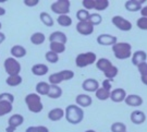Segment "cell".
Returning <instances> with one entry per match:
<instances>
[{"label": "cell", "mask_w": 147, "mask_h": 132, "mask_svg": "<svg viewBox=\"0 0 147 132\" xmlns=\"http://www.w3.org/2000/svg\"><path fill=\"white\" fill-rule=\"evenodd\" d=\"M64 112H65L64 117H65L67 121L71 125H79L84 119V110L76 104L67 106Z\"/></svg>", "instance_id": "6da1fadb"}, {"label": "cell", "mask_w": 147, "mask_h": 132, "mask_svg": "<svg viewBox=\"0 0 147 132\" xmlns=\"http://www.w3.org/2000/svg\"><path fill=\"white\" fill-rule=\"evenodd\" d=\"M96 67L101 72H104L105 76L108 80H113L118 74V68L111 64L110 60L106 58H100L96 61Z\"/></svg>", "instance_id": "7a4b0ae2"}, {"label": "cell", "mask_w": 147, "mask_h": 132, "mask_svg": "<svg viewBox=\"0 0 147 132\" xmlns=\"http://www.w3.org/2000/svg\"><path fill=\"white\" fill-rule=\"evenodd\" d=\"M25 104H26L28 110L34 114H39L44 109L42 97L36 93H30L25 96Z\"/></svg>", "instance_id": "3957f363"}, {"label": "cell", "mask_w": 147, "mask_h": 132, "mask_svg": "<svg viewBox=\"0 0 147 132\" xmlns=\"http://www.w3.org/2000/svg\"><path fill=\"white\" fill-rule=\"evenodd\" d=\"M112 51L115 53L116 58L118 59H127L132 55V46L129 43H117L112 46Z\"/></svg>", "instance_id": "277c9868"}, {"label": "cell", "mask_w": 147, "mask_h": 132, "mask_svg": "<svg viewBox=\"0 0 147 132\" xmlns=\"http://www.w3.org/2000/svg\"><path fill=\"white\" fill-rule=\"evenodd\" d=\"M74 78V72L72 70H62L60 72H56L49 75L48 81L50 85H59L63 81H69Z\"/></svg>", "instance_id": "5b68a950"}, {"label": "cell", "mask_w": 147, "mask_h": 132, "mask_svg": "<svg viewBox=\"0 0 147 132\" xmlns=\"http://www.w3.org/2000/svg\"><path fill=\"white\" fill-rule=\"evenodd\" d=\"M96 53H92V51H87V53H79L76 57H75V64L78 68H85L87 66L95 64L96 61Z\"/></svg>", "instance_id": "8992f818"}, {"label": "cell", "mask_w": 147, "mask_h": 132, "mask_svg": "<svg viewBox=\"0 0 147 132\" xmlns=\"http://www.w3.org/2000/svg\"><path fill=\"white\" fill-rule=\"evenodd\" d=\"M3 68H5V71L7 72V74L10 75H18L21 72V64L16 60V58L13 57H10V58H7L3 62Z\"/></svg>", "instance_id": "52a82bcc"}, {"label": "cell", "mask_w": 147, "mask_h": 132, "mask_svg": "<svg viewBox=\"0 0 147 132\" xmlns=\"http://www.w3.org/2000/svg\"><path fill=\"white\" fill-rule=\"evenodd\" d=\"M70 8L71 2L69 0H58L50 5L51 11L58 16H68V13H70Z\"/></svg>", "instance_id": "ba28073f"}, {"label": "cell", "mask_w": 147, "mask_h": 132, "mask_svg": "<svg viewBox=\"0 0 147 132\" xmlns=\"http://www.w3.org/2000/svg\"><path fill=\"white\" fill-rule=\"evenodd\" d=\"M82 5L86 10H92L95 9L97 11L106 10L109 5V1L108 0H83Z\"/></svg>", "instance_id": "9c48e42d"}, {"label": "cell", "mask_w": 147, "mask_h": 132, "mask_svg": "<svg viewBox=\"0 0 147 132\" xmlns=\"http://www.w3.org/2000/svg\"><path fill=\"white\" fill-rule=\"evenodd\" d=\"M24 122V117L20 114H14L9 118L8 120V127L5 128V132H16V128L23 125Z\"/></svg>", "instance_id": "30bf717a"}, {"label": "cell", "mask_w": 147, "mask_h": 132, "mask_svg": "<svg viewBox=\"0 0 147 132\" xmlns=\"http://www.w3.org/2000/svg\"><path fill=\"white\" fill-rule=\"evenodd\" d=\"M112 24L117 27V28H119L121 31H130L132 28V24L131 22H129L127 20H125L124 18H122L120 16H116L112 18Z\"/></svg>", "instance_id": "8fae6325"}, {"label": "cell", "mask_w": 147, "mask_h": 132, "mask_svg": "<svg viewBox=\"0 0 147 132\" xmlns=\"http://www.w3.org/2000/svg\"><path fill=\"white\" fill-rule=\"evenodd\" d=\"M76 31L81 35H90L94 32V25L89 21L86 22H78L76 24Z\"/></svg>", "instance_id": "7c38bea8"}, {"label": "cell", "mask_w": 147, "mask_h": 132, "mask_svg": "<svg viewBox=\"0 0 147 132\" xmlns=\"http://www.w3.org/2000/svg\"><path fill=\"white\" fill-rule=\"evenodd\" d=\"M97 43L101 46H113L117 44V37L110 34H100L97 37Z\"/></svg>", "instance_id": "4fadbf2b"}, {"label": "cell", "mask_w": 147, "mask_h": 132, "mask_svg": "<svg viewBox=\"0 0 147 132\" xmlns=\"http://www.w3.org/2000/svg\"><path fill=\"white\" fill-rule=\"evenodd\" d=\"M82 89L85 91V92H97V90L99 89V82L95 79H86L83 81L82 83Z\"/></svg>", "instance_id": "5bb4252c"}, {"label": "cell", "mask_w": 147, "mask_h": 132, "mask_svg": "<svg viewBox=\"0 0 147 132\" xmlns=\"http://www.w3.org/2000/svg\"><path fill=\"white\" fill-rule=\"evenodd\" d=\"M75 103L81 108H85V107H89L93 104V100L87 94H79L75 97Z\"/></svg>", "instance_id": "9a60e30c"}, {"label": "cell", "mask_w": 147, "mask_h": 132, "mask_svg": "<svg viewBox=\"0 0 147 132\" xmlns=\"http://www.w3.org/2000/svg\"><path fill=\"white\" fill-rule=\"evenodd\" d=\"M64 116H65L64 110H63L62 108H59V107L53 108V109H51V110L48 112V119L50 121H59Z\"/></svg>", "instance_id": "2e32d148"}, {"label": "cell", "mask_w": 147, "mask_h": 132, "mask_svg": "<svg viewBox=\"0 0 147 132\" xmlns=\"http://www.w3.org/2000/svg\"><path fill=\"white\" fill-rule=\"evenodd\" d=\"M110 98L115 103H121L126 98V92L123 89H116L110 93Z\"/></svg>", "instance_id": "e0dca14e"}, {"label": "cell", "mask_w": 147, "mask_h": 132, "mask_svg": "<svg viewBox=\"0 0 147 132\" xmlns=\"http://www.w3.org/2000/svg\"><path fill=\"white\" fill-rule=\"evenodd\" d=\"M49 41L50 43H61V44H64L68 42V37L63 32H60V31H56L50 34L49 36Z\"/></svg>", "instance_id": "ac0fdd59"}, {"label": "cell", "mask_w": 147, "mask_h": 132, "mask_svg": "<svg viewBox=\"0 0 147 132\" xmlns=\"http://www.w3.org/2000/svg\"><path fill=\"white\" fill-rule=\"evenodd\" d=\"M145 1L141 0V1H137V0H129L125 2V9L130 12H136L138 10H142V3H144Z\"/></svg>", "instance_id": "d6986e66"}, {"label": "cell", "mask_w": 147, "mask_h": 132, "mask_svg": "<svg viewBox=\"0 0 147 132\" xmlns=\"http://www.w3.org/2000/svg\"><path fill=\"white\" fill-rule=\"evenodd\" d=\"M10 53H11V56L13 57V58H23V57H25L26 56V49L23 47L22 45H14L13 47L11 48V50H10Z\"/></svg>", "instance_id": "ffe728a7"}, {"label": "cell", "mask_w": 147, "mask_h": 132, "mask_svg": "<svg viewBox=\"0 0 147 132\" xmlns=\"http://www.w3.org/2000/svg\"><path fill=\"white\" fill-rule=\"evenodd\" d=\"M31 71L32 73L37 75V76H42V75H45V74L48 73L49 68H48V66L44 64H36L32 67Z\"/></svg>", "instance_id": "44dd1931"}, {"label": "cell", "mask_w": 147, "mask_h": 132, "mask_svg": "<svg viewBox=\"0 0 147 132\" xmlns=\"http://www.w3.org/2000/svg\"><path fill=\"white\" fill-rule=\"evenodd\" d=\"M146 58H147V55L145 51L137 50L132 56V64H134V66H138V64H143V62H146Z\"/></svg>", "instance_id": "7402d4cb"}, {"label": "cell", "mask_w": 147, "mask_h": 132, "mask_svg": "<svg viewBox=\"0 0 147 132\" xmlns=\"http://www.w3.org/2000/svg\"><path fill=\"white\" fill-rule=\"evenodd\" d=\"M125 104L127 106H132V107H138L143 104V98L141 96L135 95V94H131V95L126 96Z\"/></svg>", "instance_id": "603a6c76"}, {"label": "cell", "mask_w": 147, "mask_h": 132, "mask_svg": "<svg viewBox=\"0 0 147 132\" xmlns=\"http://www.w3.org/2000/svg\"><path fill=\"white\" fill-rule=\"evenodd\" d=\"M35 90H36V94H38L39 96H47L50 90V84L47 82L40 81L36 84Z\"/></svg>", "instance_id": "cb8c5ba5"}, {"label": "cell", "mask_w": 147, "mask_h": 132, "mask_svg": "<svg viewBox=\"0 0 147 132\" xmlns=\"http://www.w3.org/2000/svg\"><path fill=\"white\" fill-rule=\"evenodd\" d=\"M146 120L145 114L141 110H134L131 114V121L134 125H141Z\"/></svg>", "instance_id": "d4e9b609"}, {"label": "cell", "mask_w": 147, "mask_h": 132, "mask_svg": "<svg viewBox=\"0 0 147 132\" xmlns=\"http://www.w3.org/2000/svg\"><path fill=\"white\" fill-rule=\"evenodd\" d=\"M62 94L63 91L59 85H50V90L47 96L51 100H57V98H60Z\"/></svg>", "instance_id": "484cf974"}, {"label": "cell", "mask_w": 147, "mask_h": 132, "mask_svg": "<svg viewBox=\"0 0 147 132\" xmlns=\"http://www.w3.org/2000/svg\"><path fill=\"white\" fill-rule=\"evenodd\" d=\"M45 41H46V36H45V34H44V33L36 32V33H34V34H32L31 43L33 44V45L39 46V45L44 44Z\"/></svg>", "instance_id": "4316f807"}, {"label": "cell", "mask_w": 147, "mask_h": 132, "mask_svg": "<svg viewBox=\"0 0 147 132\" xmlns=\"http://www.w3.org/2000/svg\"><path fill=\"white\" fill-rule=\"evenodd\" d=\"M22 76L20 74H18V75H10V76H8L7 79H5V83L9 85V86H12V87H14V86H19V85L22 83Z\"/></svg>", "instance_id": "83f0119b"}, {"label": "cell", "mask_w": 147, "mask_h": 132, "mask_svg": "<svg viewBox=\"0 0 147 132\" xmlns=\"http://www.w3.org/2000/svg\"><path fill=\"white\" fill-rule=\"evenodd\" d=\"M39 19H40V22H42L44 25H46L48 27L53 26L55 22H53V19L51 18V16L47 13V12H42L39 13Z\"/></svg>", "instance_id": "f1b7e54d"}, {"label": "cell", "mask_w": 147, "mask_h": 132, "mask_svg": "<svg viewBox=\"0 0 147 132\" xmlns=\"http://www.w3.org/2000/svg\"><path fill=\"white\" fill-rule=\"evenodd\" d=\"M13 109V106L9 102H0V117L10 114Z\"/></svg>", "instance_id": "f546056e"}, {"label": "cell", "mask_w": 147, "mask_h": 132, "mask_svg": "<svg viewBox=\"0 0 147 132\" xmlns=\"http://www.w3.org/2000/svg\"><path fill=\"white\" fill-rule=\"evenodd\" d=\"M49 48H50V51H53V53H56L57 55L65 51V45L61 44V43H55V42L50 43Z\"/></svg>", "instance_id": "4dcf8cb0"}, {"label": "cell", "mask_w": 147, "mask_h": 132, "mask_svg": "<svg viewBox=\"0 0 147 132\" xmlns=\"http://www.w3.org/2000/svg\"><path fill=\"white\" fill-rule=\"evenodd\" d=\"M57 22H58L59 25L62 27H68L72 25V19L69 14L68 16H59Z\"/></svg>", "instance_id": "1f68e13d"}, {"label": "cell", "mask_w": 147, "mask_h": 132, "mask_svg": "<svg viewBox=\"0 0 147 132\" xmlns=\"http://www.w3.org/2000/svg\"><path fill=\"white\" fill-rule=\"evenodd\" d=\"M110 91L106 90V89H104L102 86L101 87H99L98 90H97V92L95 93L96 94V97L98 98L99 100H108V98H110Z\"/></svg>", "instance_id": "d6a6232c"}, {"label": "cell", "mask_w": 147, "mask_h": 132, "mask_svg": "<svg viewBox=\"0 0 147 132\" xmlns=\"http://www.w3.org/2000/svg\"><path fill=\"white\" fill-rule=\"evenodd\" d=\"M89 16H90V13L86 9H80L76 12V19L79 20V22L89 21Z\"/></svg>", "instance_id": "836d02e7"}, {"label": "cell", "mask_w": 147, "mask_h": 132, "mask_svg": "<svg viewBox=\"0 0 147 132\" xmlns=\"http://www.w3.org/2000/svg\"><path fill=\"white\" fill-rule=\"evenodd\" d=\"M45 58H46V60H47L49 64H57L59 61V55L49 50V51H47V53H45Z\"/></svg>", "instance_id": "e575fe53"}, {"label": "cell", "mask_w": 147, "mask_h": 132, "mask_svg": "<svg viewBox=\"0 0 147 132\" xmlns=\"http://www.w3.org/2000/svg\"><path fill=\"white\" fill-rule=\"evenodd\" d=\"M112 132H126V126L122 122H115L111 125Z\"/></svg>", "instance_id": "d590c367"}, {"label": "cell", "mask_w": 147, "mask_h": 132, "mask_svg": "<svg viewBox=\"0 0 147 132\" xmlns=\"http://www.w3.org/2000/svg\"><path fill=\"white\" fill-rule=\"evenodd\" d=\"M89 22L94 26H96V25H99L100 23L102 22V18H101L99 13H92L90 16H89Z\"/></svg>", "instance_id": "8d00e7d4"}, {"label": "cell", "mask_w": 147, "mask_h": 132, "mask_svg": "<svg viewBox=\"0 0 147 132\" xmlns=\"http://www.w3.org/2000/svg\"><path fill=\"white\" fill-rule=\"evenodd\" d=\"M25 132H49V129L45 126H31L25 130Z\"/></svg>", "instance_id": "74e56055"}, {"label": "cell", "mask_w": 147, "mask_h": 132, "mask_svg": "<svg viewBox=\"0 0 147 132\" xmlns=\"http://www.w3.org/2000/svg\"><path fill=\"white\" fill-rule=\"evenodd\" d=\"M0 102H9L11 104H13L14 102V96L11 93H1L0 94Z\"/></svg>", "instance_id": "f35d334b"}, {"label": "cell", "mask_w": 147, "mask_h": 132, "mask_svg": "<svg viewBox=\"0 0 147 132\" xmlns=\"http://www.w3.org/2000/svg\"><path fill=\"white\" fill-rule=\"evenodd\" d=\"M137 26L141 30H147V18H141L137 20Z\"/></svg>", "instance_id": "ab89813d"}, {"label": "cell", "mask_w": 147, "mask_h": 132, "mask_svg": "<svg viewBox=\"0 0 147 132\" xmlns=\"http://www.w3.org/2000/svg\"><path fill=\"white\" fill-rule=\"evenodd\" d=\"M137 69L141 73V76H144V75H147V62H143V64H138L137 66Z\"/></svg>", "instance_id": "60d3db41"}, {"label": "cell", "mask_w": 147, "mask_h": 132, "mask_svg": "<svg viewBox=\"0 0 147 132\" xmlns=\"http://www.w3.org/2000/svg\"><path fill=\"white\" fill-rule=\"evenodd\" d=\"M23 3L26 5V7H35V5H37L39 3V1L38 0H24Z\"/></svg>", "instance_id": "b9f144b4"}, {"label": "cell", "mask_w": 147, "mask_h": 132, "mask_svg": "<svg viewBox=\"0 0 147 132\" xmlns=\"http://www.w3.org/2000/svg\"><path fill=\"white\" fill-rule=\"evenodd\" d=\"M111 85H112V80L106 79L105 81L102 82V87L106 89V90H108V91L111 90Z\"/></svg>", "instance_id": "7bdbcfd3"}, {"label": "cell", "mask_w": 147, "mask_h": 132, "mask_svg": "<svg viewBox=\"0 0 147 132\" xmlns=\"http://www.w3.org/2000/svg\"><path fill=\"white\" fill-rule=\"evenodd\" d=\"M141 13H142L143 18H147V5H146V7H144V8H142Z\"/></svg>", "instance_id": "ee69618b"}, {"label": "cell", "mask_w": 147, "mask_h": 132, "mask_svg": "<svg viewBox=\"0 0 147 132\" xmlns=\"http://www.w3.org/2000/svg\"><path fill=\"white\" fill-rule=\"evenodd\" d=\"M5 41V33H2V32H0V45L2 44V43Z\"/></svg>", "instance_id": "f6af8a7d"}, {"label": "cell", "mask_w": 147, "mask_h": 132, "mask_svg": "<svg viewBox=\"0 0 147 132\" xmlns=\"http://www.w3.org/2000/svg\"><path fill=\"white\" fill-rule=\"evenodd\" d=\"M141 80H142V82L144 83L145 85H147V75H144V76H141Z\"/></svg>", "instance_id": "bcb514c9"}, {"label": "cell", "mask_w": 147, "mask_h": 132, "mask_svg": "<svg viewBox=\"0 0 147 132\" xmlns=\"http://www.w3.org/2000/svg\"><path fill=\"white\" fill-rule=\"evenodd\" d=\"M5 9L2 8V7H0V16H5Z\"/></svg>", "instance_id": "7dc6e473"}, {"label": "cell", "mask_w": 147, "mask_h": 132, "mask_svg": "<svg viewBox=\"0 0 147 132\" xmlns=\"http://www.w3.org/2000/svg\"><path fill=\"white\" fill-rule=\"evenodd\" d=\"M85 132H96V131H94V130H86Z\"/></svg>", "instance_id": "c3c4849f"}, {"label": "cell", "mask_w": 147, "mask_h": 132, "mask_svg": "<svg viewBox=\"0 0 147 132\" xmlns=\"http://www.w3.org/2000/svg\"><path fill=\"white\" fill-rule=\"evenodd\" d=\"M1 27H2V24H1V22H0V30H1Z\"/></svg>", "instance_id": "681fc988"}]
</instances>
